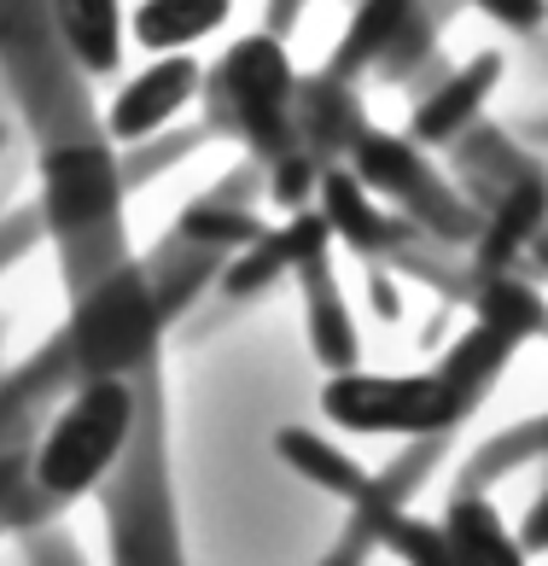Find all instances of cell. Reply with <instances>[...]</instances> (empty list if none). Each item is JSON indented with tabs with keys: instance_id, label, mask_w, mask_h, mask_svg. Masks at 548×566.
<instances>
[{
	"instance_id": "cell-7",
	"label": "cell",
	"mask_w": 548,
	"mask_h": 566,
	"mask_svg": "<svg viewBox=\"0 0 548 566\" xmlns=\"http://www.w3.org/2000/svg\"><path fill=\"white\" fill-rule=\"evenodd\" d=\"M41 514V496L30 485V450L24 455H0V532L24 526Z\"/></svg>"
},
{
	"instance_id": "cell-3",
	"label": "cell",
	"mask_w": 548,
	"mask_h": 566,
	"mask_svg": "<svg viewBox=\"0 0 548 566\" xmlns=\"http://www.w3.org/2000/svg\"><path fill=\"white\" fill-rule=\"evenodd\" d=\"M199 82H204V71L193 65V53H152V65L135 82H123V94L112 99L105 129H112V140L158 135L170 117H181V106L199 99Z\"/></svg>"
},
{
	"instance_id": "cell-11",
	"label": "cell",
	"mask_w": 548,
	"mask_h": 566,
	"mask_svg": "<svg viewBox=\"0 0 548 566\" xmlns=\"http://www.w3.org/2000/svg\"><path fill=\"white\" fill-rule=\"evenodd\" d=\"M0 140H7V129H0Z\"/></svg>"
},
{
	"instance_id": "cell-5",
	"label": "cell",
	"mask_w": 548,
	"mask_h": 566,
	"mask_svg": "<svg viewBox=\"0 0 548 566\" xmlns=\"http://www.w3.org/2000/svg\"><path fill=\"white\" fill-rule=\"evenodd\" d=\"M228 18L234 0H140L129 12V41L140 53H193Z\"/></svg>"
},
{
	"instance_id": "cell-6",
	"label": "cell",
	"mask_w": 548,
	"mask_h": 566,
	"mask_svg": "<svg viewBox=\"0 0 548 566\" xmlns=\"http://www.w3.org/2000/svg\"><path fill=\"white\" fill-rule=\"evenodd\" d=\"M444 555L450 566H525V543L508 537L484 496H455L444 514Z\"/></svg>"
},
{
	"instance_id": "cell-9",
	"label": "cell",
	"mask_w": 548,
	"mask_h": 566,
	"mask_svg": "<svg viewBox=\"0 0 548 566\" xmlns=\"http://www.w3.org/2000/svg\"><path fill=\"white\" fill-rule=\"evenodd\" d=\"M41 228H48V217H41V205H35V211H24V217H12V228H0V263L18 258V251H24V245L41 234Z\"/></svg>"
},
{
	"instance_id": "cell-8",
	"label": "cell",
	"mask_w": 548,
	"mask_h": 566,
	"mask_svg": "<svg viewBox=\"0 0 548 566\" xmlns=\"http://www.w3.org/2000/svg\"><path fill=\"white\" fill-rule=\"evenodd\" d=\"M473 7L491 12L496 24H508V30H531V24H542L548 0H473Z\"/></svg>"
},
{
	"instance_id": "cell-2",
	"label": "cell",
	"mask_w": 548,
	"mask_h": 566,
	"mask_svg": "<svg viewBox=\"0 0 548 566\" xmlns=\"http://www.w3.org/2000/svg\"><path fill=\"white\" fill-rule=\"evenodd\" d=\"M135 409L140 403L123 374H82L71 403L53 415V427L30 450V485L41 496V509H65V502L88 496L112 479V468L123 461L140 427Z\"/></svg>"
},
{
	"instance_id": "cell-1",
	"label": "cell",
	"mask_w": 548,
	"mask_h": 566,
	"mask_svg": "<svg viewBox=\"0 0 548 566\" xmlns=\"http://www.w3.org/2000/svg\"><path fill=\"white\" fill-rule=\"evenodd\" d=\"M531 327V316H484L467 345L450 350L444 368L432 374H339L322 391V409L350 432L373 438H426L444 432L467 415L484 386L496 380V368L508 363V350L519 345V333Z\"/></svg>"
},
{
	"instance_id": "cell-10",
	"label": "cell",
	"mask_w": 548,
	"mask_h": 566,
	"mask_svg": "<svg viewBox=\"0 0 548 566\" xmlns=\"http://www.w3.org/2000/svg\"><path fill=\"white\" fill-rule=\"evenodd\" d=\"M519 543H525V555H531V549H548V496L537 502L531 514H525V526H519Z\"/></svg>"
},
{
	"instance_id": "cell-4",
	"label": "cell",
	"mask_w": 548,
	"mask_h": 566,
	"mask_svg": "<svg viewBox=\"0 0 548 566\" xmlns=\"http://www.w3.org/2000/svg\"><path fill=\"white\" fill-rule=\"evenodd\" d=\"M53 35L65 59L88 76H112L123 65V48H129V12L123 0H48Z\"/></svg>"
}]
</instances>
